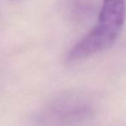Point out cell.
<instances>
[{
	"instance_id": "1",
	"label": "cell",
	"mask_w": 126,
	"mask_h": 126,
	"mask_svg": "<svg viewBox=\"0 0 126 126\" xmlns=\"http://www.w3.org/2000/svg\"><path fill=\"white\" fill-rule=\"evenodd\" d=\"M126 18L123 1L108 0L103 3L94 27L74 44L67 55L68 61H79L111 47L118 37Z\"/></svg>"
}]
</instances>
